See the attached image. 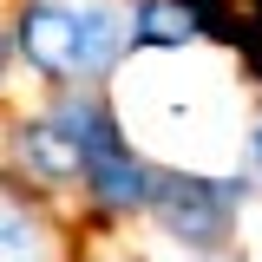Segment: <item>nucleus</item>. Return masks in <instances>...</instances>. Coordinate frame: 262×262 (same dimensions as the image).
Masks as SVG:
<instances>
[{
  "instance_id": "1",
  "label": "nucleus",
  "mask_w": 262,
  "mask_h": 262,
  "mask_svg": "<svg viewBox=\"0 0 262 262\" xmlns=\"http://www.w3.org/2000/svg\"><path fill=\"white\" fill-rule=\"evenodd\" d=\"M112 98L125 131L158 164L236 170L256 85L229 46H210V53H138L112 79Z\"/></svg>"
},
{
  "instance_id": "2",
  "label": "nucleus",
  "mask_w": 262,
  "mask_h": 262,
  "mask_svg": "<svg viewBox=\"0 0 262 262\" xmlns=\"http://www.w3.org/2000/svg\"><path fill=\"white\" fill-rule=\"evenodd\" d=\"M118 138H125V118H118L112 85L27 92L0 118V170L27 184L33 196H46L59 216H79V196Z\"/></svg>"
},
{
  "instance_id": "3",
  "label": "nucleus",
  "mask_w": 262,
  "mask_h": 262,
  "mask_svg": "<svg viewBox=\"0 0 262 262\" xmlns=\"http://www.w3.org/2000/svg\"><path fill=\"white\" fill-rule=\"evenodd\" d=\"M7 33L27 72V92L112 85L131 66V7L125 0H13Z\"/></svg>"
},
{
  "instance_id": "4",
  "label": "nucleus",
  "mask_w": 262,
  "mask_h": 262,
  "mask_svg": "<svg viewBox=\"0 0 262 262\" xmlns=\"http://www.w3.org/2000/svg\"><path fill=\"white\" fill-rule=\"evenodd\" d=\"M256 184L243 170H196V164H158V190L138 236L158 262H210L236 256V229Z\"/></svg>"
},
{
  "instance_id": "5",
  "label": "nucleus",
  "mask_w": 262,
  "mask_h": 262,
  "mask_svg": "<svg viewBox=\"0 0 262 262\" xmlns=\"http://www.w3.org/2000/svg\"><path fill=\"white\" fill-rule=\"evenodd\" d=\"M131 7V59L138 53H210L243 33L236 0H125Z\"/></svg>"
},
{
  "instance_id": "6",
  "label": "nucleus",
  "mask_w": 262,
  "mask_h": 262,
  "mask_svg": "<svg viewBox=\"0 0 262 262\" xmlns=\"http://www.w3.org/2000/svg\"><path fill=\"white\" fill-rule=\"evenodd\" d=\"M66 249H72V216H59L46 196H33L0 170V262H66Z\"/></svg>"
},
{
  "instance_id": "7",
  "label": "nucleus",
  "mask_w": 262,
  "mask_h": 262,
  "mask_svg": "<svg viewBox=\"0 0 262 262\" xmlns=\"http://www.w3.org/2000/svg\"><path fill=\"white\" fill-rule=\"evenodd\" d=\"M236 170L256 184V196H262V92L249 98V118H243V151H236Z\"/></svg>"
},
{
  "instance_id": "8",
  "label": "nucleus",
  "mask_w": 262,
  "mask_h": 262,
  "mask_svg": "<svg viewBox=\"0 0 262 262\" xmlns=\"http://www.w3.org/2000/svg\"><path fill=\"white\" fill-rule=\"evenodd\" d=\"M27 98V72H20V53H13V33H7V13H0V112Z\"/></svg>"
}]
</instances>
